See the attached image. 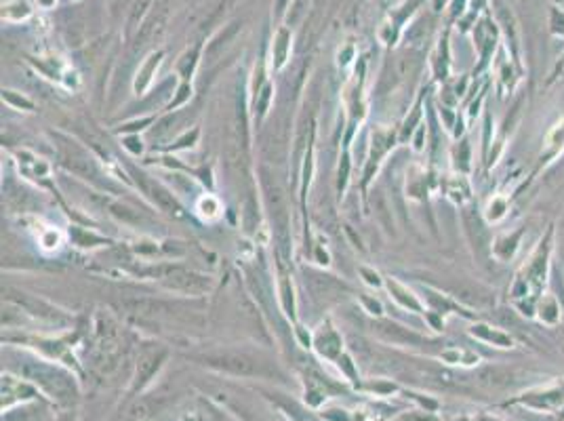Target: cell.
Returning a JSON list of instances; mask_svg holds the SVG:
<instances>
[{
    "mask_svg": "<svg viewBox=\"0 0 564 421\" xmlns=\"http://www.w3.org/2000/svg\"><path fill=\"white\" fill-rule=\"evenodd\" d=\"M164 358V352H146L139 358L137 364V385H144L146 381H150V377L158 371L160 362Z\"/></svg>",
    "mask_w": 564,
    "mask_h": 421,
    "instance_id": "obj_2",
    "label": "cell"
},
{
    "mask_svg": "<svg viewBox=\"0 0 564 421\" xmlns=\"http://www.w3.org/2000/svg\"><path fill=\"white\" fill-rule=\"evenodd\" d=\"M474 335H480L483 340H487V342H493V344H497V346H503V348H510L512 346V340L507 335H503V333H491V331H487V327H474Z\"/></svg>",
    "mask_w": 564,
    "mask_h": 421,
    "instance_id": "obj_6",
    "label": "cell"
},
{
    "mask_svg": "<svg viewBox=\"0 0 564 421\" xmlns=\"http://www.w3.org/2000/svg\"><path fill=\"white\" fill-rule=\"evenodd\" d=\"M564 144V118L552 129V133L548 135V146L552 148V150H556V148H560Z\"/></svg>",
    "mask_w": 564,
    "mask_h": 421,
    "instance_id": "obj_8",
    "label": "cell"
},
{
    "mask_svg": "<svg viewBox=\"0 0 564 421\" xmlns=\"http://www.w3.org/2000/svg\"><path fill=\"white\" fill-rule=\"evenodd\" d=\"M379 329H381V333L387 337V340H394V342H411V344L421 342L419 335H415V333H411V331H407V329H402V327H398V324H389V322H385V324H381Z\"/></svg>",
    "mask_w": 564,
    "mask_h": 421,
    "instance_id": "obj_5",
    "label": "cell"
},
{
    "mask_svg": "<svg viewBox=\"0 0 564 421\" xmlns=\"http://www.w3.org/2000/svg\"><path fill=\"white\" fill-rule=\"evenodd\" d=\"M546 303H548V307H543L541 305V320L543 322H548V324H554L556 320H558V312H560V307L556 305V301L552 299V297H546Z\"/></svg>",
    "mask_w": 564,
    "mask_h": 421,
    "instance_id": "obj_7",
    "label": "cell"
},
{
    "mask_svg": "<svg viewBox=\"0 0 564 421\" xmlns=\"http://www.w3.org/2000/svg\"><path fill=\"white\" fill-rule=\"evenodd\" d=\"M207 362L215 369H221L225 373H234V375H257L259 373L257 362L246 358V356H240V354L211 356V358H207Z\"/></svg>",
    "mask_w": 564,
    "mask_h": 421,
    "instance_id": "obj_1",
    "label": "cell"
},
{
    "mask_svg": "<svg viewBox=\"0 0 564 421\" xmlns=\"http://www.w3.org/2000/svg\"><path fill=\"white\" fill-rule=\"evenodd\" d=\"M480 381L493 387H503L516 381V375L512 369H503V367H489L480 373Z\"/></svg>",
    "mask_w": 564,
    "mask_h": 421,
    "instance_id": "obj_3",
    "label": "cell"
},
{
    "mask_svg": "<svg viewBox=\"0 0 564 421\" xmlns=\"http://www.w3.org/2000/svg\"><path fill=\"white\" fill-rule=\"evenodd\" d=\"M405 421H438V419L430 413H411V415H405Z\"/></svg>",
    "mask_w": 564,
    "mask_h": 421,
    "instance_id": "obj_9",
    "label": "cell"
},
{
    "mask_svg": "<svg viewBox=\"0 0 564 421\" xmlns=\"http://www.w3.org/2000/svg\"><path fill=\"white\" fill-rule=\"evenodd\" d=\"M144 188H146V192L150 194V199H152L160 209H164L166 213H175V211H177V205H175V201H173V196L168 194L166 190H162L160 186L150 183V181H144Z\"/></svg>",
    "mask_w": 564,
    "mask_h": 421,
    "instance_id": "obj_4",
    "label": "cell"
}]
</instances>
